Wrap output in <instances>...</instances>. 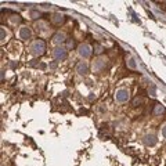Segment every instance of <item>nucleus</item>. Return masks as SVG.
I'll return each instance as SVG.
<instances>
[{
  "instance_id": "obj_5",
  "label": "nucleus",
  "mask_w": 166,
  "mask_h": 166,
  "mask_svg": "<svg viewBox=\"0 0 166 166\" xmlns=\"http://www.w3.org/2000/svg\"><path fill=\"white\" fill-rule=\"evenodd\" d=\"M91 53H93V50H91V47L87 43H83V44L79 46V54H80L83 58H89L91 55Z\"/></svg>"
},
{
  "instance_id": "obj_11",
  "label": "nucleus",
  "mask_w": 166,
  "mask_h": 166,
  "mask_svg": "<svg viewBox=\"0 0 166 166\" xmlns=\"http://www.w3.org/2000/svg\"><path fill=\"white\" fill-rule=\"evenodd\" d=\"M163 112H165V107L161 105V104H156L155 108H154V111H152L154 115H161V114H163Z\"/></svg>"
},
{
  "instance_id": "obj_15",
  "label": "nucleus",
  "mask_w": 166,
  "mask_h": 166,
  "mask_svg": "<svg viewBox=\"0 0 166 166\" xmlns=\"http://www.w3.org/2000/svg\"><path fill=\"white\" fill-rule=\"evenodd\" d=\"M94 48H96V54H101L102 53V46L101 44H98V43H96V44H94Z\"/></svg>"
},
{
  "instance_id": "obj_12",
  "label": "nucleus",
  "mask_w": 166,
  "mask_h": 166,
  "mask_svg": "<svg viewBox=\"0 0 166 166\" xmlns=\"http://www.w3.org/2000/svg\"><path fill=\"white\" fill-rule=\"evenodd\" d=\"M29 15H30L32 20H38V18H40L42 13H40L39 10H30V11H29Z\"/></svg>"
},
{
  "instance_id": "obj_16",
  "label": "nucleus",
  "mask_w": 166,
  "mask_h": 166,
  "mask_svg": "<svg viewBox=\"0 0 166 166\" xmlns=\"http://www.w3.org/2000/svg\"><path fill=\"white\" fill-rule=\"evenodd\" d=\"M127 66H129V68H132V69H136V62H134L133 58H130L127 61Z\"/></svg>"
},
{
  "instance_id": "obj_19",
  "label": "nucleus",
  "mask_w": 166,
  "mask_h": 166,
  "mask_svg": "<svg viewBox=\"0 0 166 166\" xmlns=\"http://www.w3.org/2000/svg\"><path fill=\"white\" fill-rule=\"evenodd\" d=\"M150 93H151V96H152V97H154V96H156V94H155V86H151Z\"/></svg>"
},
{
  "instance_id": "obj_18",
  "label": "nucleus",
  "mask_w": 166,
  "mask_h": 166,
  "mask_svg": "<svg viewBox=\"0 0 166 166\" xmlns=\"http://www.w3.org/2000/svg\"><path fill=\"white\" fill-rule=\"evenodd\" d=\"M6 32H4V28H2V43H4V39H6Z\"/></svg>"
},
{
  "instance_id": "obj_4",
  "label": "nucleus",
  "mask_w": 166,
  "mask_h": 166,
  "mask_svg": "<svg viewBox=\"0 0 166 166\" xmlns=\"http://www.w3.org/2000/svg\"><path fill=\"white\" fill-rule=\"evenodd\" d=\"M105 64H107V60L105 58H97L96 61H93V72H101L104 68H105Z\"/></svg>"
},
{
  "instance_id": "obj_17",
  "label": "nucleus",
  "mask_w": 166,
  "mask_h": 166,
  "mask_svg": "<svg viewBox=\"0 0 166 166\" xmlns=\"http://www.w3.org/2000/svg\"><path fill=\"white\" fill-rule=\"evenodd\" d=\"M143 98H141V97H136V98H134V100H133V105H140V104H143Z\"/></svg>"
},
{
  "instance_id": "obj_1",
  "label": "nucleus",
  "mask_w": 166,
  "mask_h": 166,
  "mask_svg": "<svg viewBox=\"0 0 166 166\" xmlns=\"http://www.w3.org/2000/svg\"><path fill=\"white\" fill-rule=\"evenodd\" d=\"M44 50H46V43L42 39H36L35 42H32V44H30V53L33 55L44 54Z\"/></svg>"
},
{
  "instance_id": "obj_3",
  "label": "nucleus",
  "mask_w": 166,
  "mask_h": 166,
  "mask_svg": "<svg viewBox=\"0 0 166 166\" xmlns=\"http://www.w3.org/2000/svg\"><path fill=\"white\" fill-rule=\"evenodd\" d=\"M115 100L118 102H126L129 100V91L125 89H119L115 93Z\"/></svg>"
},
{
  "instance_id": "obj_20",
  "label": "nucleus",
  "mask_w": 166,
  "mask_h": 166,
  "mask_svg": "<svg viewBox=\"0 0 166 166\" xmlns=\"http://www.w3.org/2000/svg\"><path fill=\"white\" fill-rule=\"evenodd\" d=\"M162 136L166 138V126H163V127H162Z\"/></svg>"
},
{
  "instance_id": "obj_6",
  "label": "nucleus",
  "mask_w": 166,
  "mask_h": 166,
  "mask_svg": "<svg viewBox=\"0 0 166 166\" xmlns=\"http://www.w3.org/2000/svg\"><path fill=\"white\" fill-rule=\"evenodd\" d=\"M76 72L79 73V75H86V73L89 72V68H87V64L84 62V61H80V62L76 64Z\"/></svg>"
},
{
  "instance_id": "obj_9",
  "label": "nucleus",
  "mask_w": 166,
  "mask_h": 166,
  "mask_svg": "<svg viewBox=\"0 0 166 166\" xmlns=\"http://www.w3.org/2000/svg\"><path fill=\"white\" fill-rule=\"evenodd\" d=\"M144 143L147 144V145H150V147H152V145H155L156 144V137H155V134H145L144 136Z\"/></svg>"
},
{
  "instance_id": "obj_8",
  "label": "nucleus",
  "mask_w": 166,
  "mask_h": 166,
  "mask_svg": "<svg viewBox=\"0 0 166 166\" xmlns=\"http://www.w3.org/2000/svg\"><path fill=\"white\" fill-rule=\"evenodd\" d=\"M51 22L55 24V25H61V24H64L65 22V17L62 14H53L51 15Z\"/></svg>"
},
{
  "instance_id": "obj_7",
  "label": "nucleus",
  "mask_w": 166,
  "mask_h": 166,
  "mask_svg": "<svg viewBox=\"0 0 166 166\" xmlns=\"http://www.w3.org/2000/svg\"><path fill=\"white\" fill-rule=\"evenodd\" d=\"M65 40H66V36H65V33H62V32H57V33L53 36V42L55 43V44H62Z\"/></svg>"
},
{
  "instance_id": "obj_14",
  "label": "nucleus",
  "mask_w": 166,
  "mask_h": 166,
  "mask_svg": "<svg viewBox=\"0 0 166 166\" xmlns=\"http://www.w3.org/2000/svg\"><path fill=\"white\" fill-rule=\"evenodd\" d=\"M75 47V42H73V39H68L66 40V50H71V48Z\"/></svg>"
},
{
  "instance_id": "obj_13",
  "label": "nucleus",
  "mask_w": 166,
  "mask_h": 166,
  "mask_svg": "<svg viewBox=\"0 0 166 166\" xmlns=\"http://www.w3.org/2000/svg\"><path fill=\"white\" fill-rule=\"evenodd\" d=\"M35 28H36V30H38V32H43V30L47 28V24H46L44 21H40L39 24H36Z\"/></svg>"
},
{
  "instance_id": "obj_2",
  "label": "nucleus",
  "mask_w": 166,
  "mask_h": 166,
  "mask_svg": "<svg viewBox=\"0 0 166 166\" xmlns=\"http://www.w3.org/2000/svg\"><path fill=\"white\" fill-rule=\"evenodd\" d=\"M68 50H66V47H61V46H58V47H55L54 50H53V57L55 58V60H58V61H61V60H65L66 58V53Z\"/></svg>"
},
{
  "instance_id": "obj_10",
  "label": "nucleus",
  "mask_w": 166,
  "mask_h": 166,
  "mask_svg": "<svg viewBox=\"0 0 166 166\" xmlns=\"http://www.w3.org/2000/svg\"><path fill=\"white\" fill-rule=\"evenodd\" d=\"M20 38H21L22 40H26V39L30 38V29H29L28 26H22V28L20 29Z\"/></svg>"
}]
</instances>
